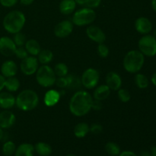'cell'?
I'll return each instance as SVG.
<instances>
[{
  "label": "cell",
  "instance_id": "6da1fadb",
  "mask_svg": "<svg viewBox=\"0 0 156 156\" xmlns=\"http://www.w3.org/2000/svg\"><path fill=\"white\" fill-rule=\"evenodd\" d=\"M93 100L94 98L88 91H77L70 98L69 109L73 115L84 117L91 111Z\"/></svg>",
  "mask_w": 156,
  "mask_h": 156
},
{
  "label": "cell",
  "instance_id": "7a4b0ae2",
  "mask_svg": "<svg viewBox=\"0 0 156 156\" xmlns=\"http://www.w3.org/2000/svg\"><path fill=\"white\" fill-rule=\"evenodd\" d=\"M26 22L24 14L19 10L9 12L3 19V27L9 34H15L21 31Z\"/></svg>",
  "mask_w": 156,
  "mask_h": 156
},
{
  "label": "cell",
  "instance_id": "3957f363",
  "mask_svg": "<svg viewBox=\"0 0 156 156\" xmlns=\"http://www.w3.org/2000/svg\"><path fill=\"white\" fill-rule=\"evenodd\" d=\"M39 101L37 92L31 89H24L15 98V106L22 111H30L37 107Z\"/></svg>",
  "mask_w": 156,
  "mask_h": 156
},
{
  "label": "cell",
  "instance_id": "277c9868",
  "mask_svg": "<svg viewBox=\"0 0 156 156\" xmlns=\"http://www.w3.org/2000/svg\"><path fill=\"white\" fill-rule=\"evenodd\" d=\"M145 63V56L140 50H133L125 55L123 66L127 73L136 74L139 73Z\"/></svg>",
  "mask_w": 156,
  "mask_h": 156
},
{
  "label": "cell",
  "instance_id": "5b68a950",
  "mask_svg": "<svg viewBox=\"0 0 156 156\" xmlns=\"http://www.w3.org/2000/svg\"><path fill=\"white\" fill-rule=\"evenodd\" d=\"M96 12L93 9L83 7L74 12L72 18V22L74 25L83 27L89 25L96 19Z\"/></svg>",
  "mask_w": 156,
  "mask_h": 156
},
{
  "label": "cell",
  "instance_id": "8992f818",
  "mask_svg": "<svg viewBox=\"0 0 156 156\" xmlns=\"http://www.w3.org/2000/svg\"><path fill=\"white\" fill-rule=\"evenodd\" d=\"M56 76L54 70L48 65H42L36 73L37 82L44 88H49L55 85Z\"/></svg>",
  "mask_w": 156,
  "mask_h": 156
},
{
  "label": "cell",
  "instance_id": "52a82bcc",
  "mask_svg": "<svg viewBox=\"0 0 156 156\" xmlns=\"http://www.w3.org/2000/svg\"><path fill=\"white\" fill-rule=\"evenodd\" d=\"M139 50L144 56L152 57L156 55V38L153 35H143L138 42Z\"/></svg>",
  "mask_w": 156,
  "mask_h": 156
},
{
  "label": "cell",
  "instance_id": "ba28073f",
  "mask_svg": "<svg viewBox=\"0 0 156 156\" xmlns=\"http://www.w3.org/2000/svg\"><path fill=\"white\" fill-rule=\"evenodd\" d=\"M81 83L86 89H94L100 81V73L94 68H88L83 72L80 78Z\"/></svg>",
  "mask_w": 156,
  "mask_h": 156
},
{
  "label": "cell",
  "instance_id": "9c48e42d",
  "mask_svg": "<svg viewBox=\"0 0 156 156\" xmlns=\"http://www.w3.org/2000/svg\"><path fill=\"white\" fill-rule=\"evenodd\" d=\"M39 68V62L36 56H28L21 60L20 69L21 73L27 76L35 74Z\"/></svg>",
  "mask_w": 156,
  "mask_h": 156
},
{
  "label": "cell",
  "instance_id": "30bf717a",
  "mask_svg": "<svg viewBox=\"0 0 156 156\" xmlns=\"http://www.w3.org/2000/svg\"><path fill=\"white\" fill-rule=\"evenodd\" d=\"M73 27L74 24H73L71 21L69 20H64L58 23L54 27L55 36L59 38H65L69 36L73 31Z\"/></svg>",
  "mask_w": 156,
  "mask_h": 156
},
{
  "label": "cell",
  "instance_id": "8fae6325",
  "mask_svg": "<svg viewBox=\"0 0 156 156\" xmlns=\"http://www.w3.org/2000/svg\"><path fill=\"white\" fill-rule=\"evenodd\" d=\"M16 48L17 46L12 38L5 36L0 37V53L2 56L6 57L13 56Z\"/></svg>",
  "mask_w": 156,
  "mask_h": 156
},
{
  "label": "cell",
  "instance_id": "7c38bea8",
  "mask_svg": "<svg viewBox=\"0 0 156 156\" xmlns=\"http://www.w3.org/2000/svg\"><path fill=\"white\" fill-rule=\"evenodd\" d=\"M86 35L90 40L98 44H103L106 41L105 33L96 25L88 26L86 28Z\"/></svg>",
  "mask_w": 156,
  "mask_h": 156
},
{
  "label": "cell",
  "instance_id": "4fadbf2b",
  "mask_svg": "<svg viewBox=\"0 0 156 156\" xmlns=\"http://www.w3.org/2000/svg\"><path fill=\"white\" fill-rule=\"evenodd\" d=\"M153 26L149 18L146 17H140L135 21V29L138 33L143 35L149 34L152 30Z\"/></svg>",
  "mask_w": 156,
  "mask_h": 156
},
{
  "label": "cell",
  "instance_id": "5bb4252c",
  "mask_svg": "<svg viewBox=\"0 0 156 156\" xmlns=\"http://www.w3.org/2000/svg\"><path fill=\"white\" fill-rule=\"evenodd\" d=\"M105 82L106 85L112 91H118L122 86V78L117 72H109L106 76Z\"/></svg>",
  "mask_w": 156,
  "mask_h": 156
},
{
  "label": "cell",
  "instance_id": "9a60e30c",
  "mask_svg": "<svg viewBox=\"0 0 156 156\" xmlns=\"http://www.w3.org/2000/svg\"><path fill=\"white\" fill-rule=\"evenodd\" d=\"M16 117L15 114L9 110H4L0 113V127L3 129H9L15 125Z\"/></svg>",
  "mask_w": 156,
  "mask_h": 156
},
{
  "label": "cell",
  "instance_id": "2e32d148",
  "mask_svg": "<svg viewBox=\"0 0 156 156\" xmlns=\"http://www.w3.org/2000/svg\"><path fill=\"white\" fill-rule=\"evenodd\" d=\"M18 65L16 62L13 60H6L2 64L1 68H0V71H1V74L4 76L5 78H9L12 77V76H15L18 73Z\"/></svg>",
  "mask_w": 156,
  "mask_h": 156
},
{
  "label": "cell",
  "instance_id": "e0dca14e",
  "mask_svg": "<svg viewBox=\"0 0 156 156\" xmlns=\"http://www.w3.org/2000/svg\"><path fill=\"white\" fill-rule=\"evenodd\" d=\"M15 105V97L9 91L0 92V108L9 110Z\"/></svg>",
  "mask_w": 156,
  "mask_h": 156
},
{
  "label": "cell",
  "instance_id": "ac0fdd59",
  "mask_svg": "<svg viewBox=\"0 0 156 156\" xmlns=\"http://www.w3.org/2000/svg\"><path fill=\"white\" fill-rule=\"evenodd\" d=\"M60 91L55 89H50L44 94V102L47 107H53L57 105L61 98Z\"/></svg>",
  "mask_w": 156,
  "mask_h": 156
},
{
  "label": "cell",
  "instance_id": "d6986e66",
  "mask_svg": "<svg viewBox=\"0 0 156 156\" xmlns=\"http://www.w3.org/2000/svg\"><path fill=\"white\" fill-rule=\"evenodd\" d=\"M94 93H93V98L98 101H105L109 97L111 94V91L109 87L105 84V85H101L94 88Z\"/></svg>",
  "mask_w": 156,
  "mask_h": 156
},
{
  "label": "cell",
  "instance_id": "ffe728a7",
  "mask_svg": "<svg viewBox=\"0 0 156 156\" xmlns=\"http://www.w3.org/2000/svg\"><path fill=\"white\" fill-rule=\"evenodd\" d=\"M76 5L75 0H62L59 5V12L64 15H69L74 13Z\"/></svg>",
  "mask_w": 156,
  "mask_h": 156
},
{
  "label": "cell",
  "instance_id": "44dd1931",
  "mask_svg": "<svg viewBox=\"0 0 156 156\" xmlns=\"http://www.w3.org/2000/svg\"><path fill=\"white\" fill-rule=\"evenodd\" d=\"M34 146L30 143H22L16 148L15 156H34Z\"/></svg>",
  "mask_w": 156,
  "mask_h": 156
},
{
  "label": "cell",
  "instance_id": "7402d4cb",
  "mask_svg": "<svg viewBox=\"0 0 156 156\" xmlns=\"http://www.w3.org/2000/svg\"><path fill=\"white\" fill-rule=\"evenodd\" d=\"M24 47L28 54L33 56H37L41 51V44L37 41L34 39L27 40L25 44H24Z\"/></svg>",
  "mask_w": 156,
  "mask_h": 156
},
{
  "label": "cell",
  "instance_id": "603a6c76",
  "mask_svg": "<svg viewBox=\"0 0 156 156\" xmlns=\"http://www.w3.org/2000/svg\"><path fill=\"white\" fill-rule=\"evenodd\" d=\"M90 132V126L87 123L81 122L76 125L74 128V135L76 138L82 139Z\"/></svg>",
  "mask_w": 156,
  "mask_h": 156
},
{
  "label": "cell",
  "instance_id": "cb8c5ba5",
  "mask_svg": "<svg viewBox=\"0 0 156 156\" xmlns=\"http://www.w3.org/2000/svg\"><path fill=\"white\" fill-rule=\"evenodd\" d=\"M34 150L40 156H50L53 152V149L48 143L39 142L34 145Z\"/></svg>",
  "mask_w": 156,
  "mask_h": 156
},
{
  "label": "cell",
  "instance_id": "d4e9b609",
  "mask_svg": "<svg viewBox=\"0 0 156 156\" xmlns=\"http://www.w3.org/2000/svg\"><path fill=\"white\" fill-rule=\"evenodd\" d=\"M20 81L18 78L15 76H12V77L5 78V88L9 92H15L18 91L20 88Z\"/></svg>",
  "mask_w": 156,
  "mask_h": 156
},
{
  "label": "cell",
  "instance_id": "484cf974",
  "mask_svg": "<svg viewBox=\"0 0 156 156\" xmlns=\"http://www.w3.org/2000/svg\"><path fill=\"white\" fill-rule=\"evenodd\" d=\"M53 59V53L50 50H41L37 55V59L39 63L42 65H48Z\"/></svg>",
  "mask_w": 156,
  "mask_h": 156
},
{
  "label": "cell",
  "instance_id": "4316f807",
  "mask_svg": "<svg viewBox=\"0 0 156 156\" xmlns=\"http://www.w3.org/2000/svg\"><path fill=\"white\" fill-rule=\"evenodd\" d=\"M134 82H135L136 85L140 89L146 88L149 85V81L147 76H145L144 74H142V73H136Z\"/></svg>",
  "mask_w": 156,
  "mask_h": 156
},
{
  "label": "cell",
  "instance_id": "83f0119b",
  "mask_svg": "<svg viewBox=\"0 0 156 156\" xmlns=\"http://www.w3.org/2000/svg\"><path fill=\"white\" fill-rule=\"evenodd\" d=\"M105 149L107 153L111 156H118L121 152L120 146L114 142H108L106 143Z\"/></svg>",
  "mask_w": 156,
  "mask_h": 156
},
{
  "label": "cell",
  "instance_id": "f1b7e54d",
  "mask_svg": "<svg viewBox=\"0 0 156 156\" xmlns=\"http://www.w3.org/2000/svg\"><path fill=\"white\" fill-rule=\"evenodd\" d=\"M16 148V145L14 142L7 141L3 144L2 152L5 156H12L15 154Z\"/></svg>",
  "mask_w": 156,
  "mask_h": 156
},
{
  "label": "cell",
  "instance_id": "f546056e",
  "mask_svg": "<svg viewBox=\"0 0 156 156\" xmlns=\"http://www.w3.org/2000/svg\"><path fill=\"white\" fill-rule=\"evenodd\" d=\"M54 73L56 77H66L69 73V68L66 64L63 62H59L54 66Z\"/></svg>",
  "mask_w": 156,
  "mask_h": 156
},
{
  "label": "cell",
  "instance_id": "4dcf8cb0",
  "mask_svg": "<svg viewBox=\"0 0 156 156\" xmlns=\"http://www.w3.org/2000/svg\"><path fill=\"white\" fill-rule=\"evenodd\" d=\"M76 4L83 7L96 9L101 5V0H75Z\"/></svg>",
  "mask_w": 156,
  "mask_h": 156
},
{
  "label": "cell",
  "instance_id": "1f68e13d",
  "mask_svg": "<svg viewBox=\"0 0 156 156\" xmlns=\"http://www.w3.org/2000/svg\"><path fill=\"white\" fill-rule=\"evenodd\" d=\"M67 81H68V86L67 88L70 89H77L82 85L81 83V79H79L75 75H67L66 76Z\"/></svg>",
  "mask_w": 156,
  "mask_h": 156
},
{
  "label": "cell",
  "instance_id": "d6a6232c",
  "mask_svg": "<svg viewBox=\"0 0 156 156\" xmlns=\"http://www.w3.org/2000/svg\"><path fill=\"white\" fill-rule=\"evenodd\" d=\"M14 43L15 44V45L18 47H24V44H25L26 41H27V39H26V36L24 35V34L21 33V31L18 32V33H16L14 34L13 38Z\"/></svg>",
  "mask_w": 156,
  "mask_h": 156
},
{
  "label": "cell",
  "instance_id": "836d02e7",
  "mask_svg": "<svg viewBox=\"0 0 156 156\" xmlns=\"http://www.w3.org/2000/svg\"><path fill=\"white\" fill-rule=\"evenodd\" d=\"M117 95H118L119 100L123 103H127L130 101L131 95L130 93L125 88H121L117 91Z\"/></svg>",
  "mask_w": 156,
  "mask_h": 156
},
{
  "label": "cell",
  "instance_id": "e575fe53",
  "mask_svg": "<svg viewBox=\"0 0 156 156\" xmlns=\"http://www.w3.org/2000/svg\"><path fill=\"white\" fill-rule=\"evenodd\" d=\"M98 54L99 55V56L101 58H106L108 57V55L110 53L109 48L108 47V46L105 45V44H98L97 48Z\"/></svg>",
  "mask_w": 156,
  "mask_h": 156
},
{
  "label": "cell",
  "instance_id": "d590c367",
  "mask_svg": "<svg viewBox=\"0 0 156 156\" xmlns=\"http://www.w3.org/2000/svg\"><path fill=\"white\" fill-rule=\"evenodd\" d=\"M15 55L16 56L17 58H18V59H24V58H26L27 56H29L28 53H27V51L26 50L25 47H18L16 48V50H15Z\"/></svg>",
  "mask_w": 156,
  "mask_h": 156
},
{
  "label": "cell",
  "instance_id": "8d00e7d4",
  "mask_svg": "<svg viewBox=\"0 0 156 156\" xmlns=\"http://www.w3.org/2000/svg\"><path fill=\"white\" fill-rule=\"evenodd\" d=\"M55 84H56L58 88H62V89L67 88V86H68V81H67L66 76V77H56Z\"/></svg>",
  "mask_w": 156,
  "mask_h": 156
},
{
  "label": "cell",
  "instance_id": "74e56055",
  "mask_svg": "<svg viewBox=\"0 0 156 156\" xmlns=\"http://www.w3.org/2000/svg\"><path fill=\"white\" fill-rule=\"evenodd\" d=\"M103 131V126L99 123H93L90 126V132L93 134H100Z\"/></svg>",
  "mask_w": 156,
  "mask_h": 156
},
{
  "label": "cell",
  "instance_id": "f35d334b",
  "mask_svg": "<svg viewBox=\"0 0 156 156\" xmlns=\"http://www.w3.org/2000/svg\"><path fill=\"white\" fill-rule=\"evenodd\" d=\"M18 0H0V4L2 6L5 8H12L16 5Z\"/></svg>",
  "mask_w": 156,
  "mask_h": 156
},
{
  "label": "cell",
  "instance_id": "ab89813d",
  "mask_svg": "<svg viewBox=\"0 0 156 156\" xmlns=\"http://www.w3.org/2000/svg\"><path fill=\"white\" fill-rule=\"evenodd\" d=\"M102 103L101 101H98L94 99L92 102V105H91V109L94 110V111H100L102 109Z\"/></svg>",
  "mask_w": 156,
  "mask_h": 156
},
{
  "label": "cell",
  "instance_id": "60d3db41",
  "mask_svg": "<svg viewBox=\"0 0 156 156\" xmlns=\"http://www.w3.org/2000/svg\"><path fill=\"white\" fill-rule=\"evenodd\" d=\"M118 156H138L135 152H132V151H123L120 153Z\"/></svg>",
  "mask_w": 156,
  "mask_h": 156
},
{
  "label": "cell",
  "instance_id": "b9f144b4",
  "mask_svg": "<svg viewBox=\"0 0 156 156\" xmlns=\"http://www.w3.org/2000/svg\"><path fill=\"white\" fill-rule=\"evenodd\" d=\"M5 78L2 75L0 74V92L5 88Z\"/></svg>",
  "mask_w": 156,
  "mask_h": 156
},
{
  "label": "cell",
  "instance_id": "7bdbcfd3",
  "mask_svg": "<svg viewBox=\"0 0 156 156\" xmlns=\"http://www.w3.org/2000/svg\"><path fill=\"white\" fill-rule=\"evenodd\" d=\"M34 2V0H20V3H21V5H25V6H27V5H31L32 3Z\"/></svg>",
  "mask_w": 156,
  "mask_h": 156
},
{
  "label": "cell",
  "instance_id": "ee69618b",
  "mask_svg": "<svg viewBox=\"0 0 156 156\" xmlns=\"http://www.w3.org/2000/svg\"><path fill=\"white\" fill-rule=\"evenodd\" d=\"M151 82L156 87V72L152 75V77H151Z\"/></svg>",
  "mask_w": 156,
  "mask_h": 156
},
{
  "label": "cell",
  "instance_id": "f6af8a7d",
  "mask_svg": "<svg viewBox=\"0 0 156 156\" xmlns=\"http://www.w3.org/2000/svg\"><path fill=\"white\" fill-rule=\"evenodd\" d=\"M151 5H152V8L154 10V12H156V0H152Z\"/></svg>",
  "mask_w": 156,
  "mask_h": 156
},
{
  "label": "cell",
  "instance_id": "bcb514c9",
  "mask_svg": "<svg viewBox=\"0 0 156 156\" xmlns=\"http://www.w3.org/2000/svg\"><path fill=\"white\" fill-rule=\"evenodd\" d=\"M140 156H152V155H151L149 152H145V151H144V152H141V154H140Z\"/></svg>",
  "mask_w": 156,
  "mask_h": 156
},
{
  "label": "cell",
  "instance_id": "7dc6e473",
  "mask_svg": "<svg viewBox=\"0 0 156 156\" xmlns=\"http://www.w3.org/2000/svg\"><path fill=\"white\" fill-rule=\"evenodd\" d=\"M151 155H152V156H156V146H155V147H152V152H151Z\"/></svg>",
  "mask_w": 156,
  "mask_h": 156
},
{
  "label": "cell",
  "instance_id": "c3c4849f",
  "mask_svg": "<svg viewBox=\"0 0 156 156\" xmlns=\"http://www.w3.org/2000/svg\"><path fill=\"white\" fill-rule=\"evenodd\" d=\"M2 137H3V129L0 127V141L2 140Z\"/></svg>",
  "mask_w": 156,
  "mask_h": 156
},
{
  "label": "cell",
  "instance_id": "681fc988",
  "mask_svg": "<svg viewBox=\"0 0 156 156\" xmlns=\"http://www.w3.org/2000/svg\"><path fill=\"white\" fill-rule=\"evenodd\" d=\"M152 35H153V36L155 37L156 38V28L155 29V30H154V31H153V34H152Z\"/></svg>",
  "mask_w": 156,
  "mask_h": 156
},
{
  "label": "cell",
  "instance_id": "f907efd6",
  "mask_svg": "<svg viewBox=\"0 0 156 156\" xmlns=\"http://www.w3.org/2000/svg\"><path fill=\"white\" fill-rule=\"evenodd\" d=\"M66 156H77V155H74V154H68V155H66Z\"/></svg>",
  "mask_w": 156,
  "mask_h": 156
}]
</instances>
